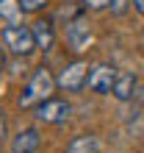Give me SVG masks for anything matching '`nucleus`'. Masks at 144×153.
<instances>
[{
	"label": "nucleus",
	"instance_id": "obj_15",
	"mask_svg": "<svg viewBox=\"0 0 144 153\" xmlns=\"http://www.w3.org/2000/svg\"><path fill=\"white\" fill-rule=\"evenodd\" d=\"M6 139V117H3V109H0V145Z\"/></svg>",
	"mask_w": 144,
	"mask_h": 153
},
{
	"label": "nucleus",
	"instance_id": "obj_11",
	"mask_svg": "<svg viewBox=\"0 0 144 153\" xmlns=\"http://www.w3.org/2000/svg\"><path fill=\"white\" fill-rule=\"evenodd\" d=\"M20 14H22V6H20V0H0V20H8V22H14Z\"/></svg>",
	"mask_w": 144,
	"mask_h": 153
},
{
	"label": "nucleus",
	"instance_id": "obj_3",
	"mask_svg": "<svg viewBox=\"0 0 144 153\" xmlns=\"http://www.w3.org/2000/svg\"><path fill=\"white\" fill-rule=\"evenodd\" d=\"M33 117L39 123H44V125L67 123L69 117H72V103L69 100H61V97H47V100H42L33 109Z\"/></svg>",
	"mask_w": 144,
	"mask_h": 153
},
{
	"label": "nucleus",
	"instance_id": "obj_2",
	"mask_svg": "<svg viewBox=\"0 0 144 153\" xmlns=\"http://www.w3.org/2000/svg\"><path fill=\"white\" fill-rule=\"evenodd\" d=\"M3 45H6V50L14 53V56H31L33 50H39L36 48L33 31L28 28V25H14V22L3 28Z\"/></svg>",
	"mask_w": 144,
	"mask_h": 153
},
{
	"label": "nucleus",
	"instance_id": "obj_5",
	"mask_svg": "<svg viewBox=\"0 0 144 153\" xmlns=\"http://www.w3.org/2000/svg\"><path fill=\"white\" fill-rule=\"evenodd\" d=\"M61 89H67V92H78V89H83V84L89 81V67L83 61H72L61 70V75L56 78Z\"/></svg>",
	"mask_w": 144,
	"mask_h": 153
},
{
	"label": "nucleus",
	"instance_id": "obj_7",
	"mask_svg": "<svg viewBox=\"0 0 144 153\" xmlns=\"http://www.w3.org/2000/svg\"><path fill=\"white\" fill-rule=\"evenodd\" d=\"M111 95H114L119 103H128V100H133V97L139 95V78L133 75V73H119V75H116V81H114Z\"/></svg>",
	"mask_w": 144,
	"mask_h": 153
},
{
	"label": "nucleus",
	"instance_id": "obj_9",
	"mask_svg": "<svg viewBox=\"0 0 144 153\" xmlns=\"http://www.w3.org/2000/svg\"><path fill=\"white\" fill-rule=\"evenodd\" d=\"M33 36H36V48L39 50H50L56 45V28H53V20H36L31 25Z\"/></svg>",
	"mask_w": 144,
	"mask_h": 153
},
{
	"label": "nucleus",
	"instance_id": "obj_16",
	"mask_svg": "<svg viewBox=\"0 0 144 153\" xmlns=\"http://www.w3.org/2000/svg\"><path fill=\"white\" fill-rule=\"evenodd\" d=\"M133 8H136V11H141V14H144V0H133Z\"/></svg>",
	"mask_w": 144,
	"mask_h": 153
},
{
	"label": "nucleus",
	"instance_id": "obj_12",
	"mask_svg": "<svg viewBox=\"0 0 144 153\" xmlns=\"http://www.w3.org/2000/svg\"><path fill=\"white\" fill-rule=\"evenodd\" d=\"M130 6H133V0H111V3H108V8H111L114 17H125L130 11Z\"/></svg>",
	"mask_w": 144,
	"mask_h": 153
},
{
	"label": "nucleus",
	"instance_id": "obj_4",
	"mask_svg": "<svg viewBox=\"0 0 144 153\" xmlns=\"http://www.w3.org/2000/svg\"><path fill=\"white\" fill-rule=\"evenodd\" d=\"M116 67L114 64H94L92 70H89V89L97 95H111V89H114V81H116Z\"/></svg>",
	"mask_w": 144,
	"mask_h": 153
},
{
	"label": "nucleus",
	"instance_id": "obj_13",
	"mask_svg": "<svg viewBox=\"0 0 144 153\" xmlns=\"http://www.w3.org/2000/svg\"><path fill=\"white\" fill-rule=\"evenodd\" d=\"M20 6H22L25 14H36V11H42L47 6V0H20Z\"/></svg>",
	"mask_w": 144,
	"mask_h": 153
},
{
	"label": "nucleus",
	"instance_id": "obj_6",
	"mask_svg": "<svg viewBox=\"0 0 144 153\" xmlns=\"http://www.w3.org/2000/svg\"><path fill=\"white\" fill-rule=\"evenodd\" d=\"M67 39H69V48L72 50H86L89 48V42H92V25H89L83 17H75V20L69 22V28H67Z\"/></svg>",
	"mask_w": 144,
	"mask_h": 153
},
{
	"label": "nucleus",
	"instance_id": "obj_8",
	"mask_svg": "<svg viewBox=\"0 0 144 153\" xmlns=\"http://www.w3.org/2000/svg\"><path fill=\"white\" fill-rule=\"evenodd\" d=\"M42 145V137L36 128H22L17 137L11 139V153H36Z\"/></svg>",
	"mask_w": 144,
	"mask_h": 153
},
{
	"label": "nucleus",
	"instance_id": "obj_14",
	"mask_svg": "<svg viewBox=\"0 0 144 153\" xmlns=\"http://www.w3.org/2000/svg\"><path fill=\"white\" fill-rule=\"evenodd\" d=\"M108 3H111V0H83V8L86 11H105Z\"/></svg>",
	"mask_w": 144,
	"mask_h": 153
},
{
	"label": "nucleus",
	"instance_id": "obj_1",
	"mask_svg": "<svg viewBox=\"0 0 144 153\" xmlns=\"http://www.w3.org/2000/svg\"><path fill=\"white\" fill-rule=\"evenodd\" d=\"M56 86H58V81L50 75L47 67H36L31 81H28V86H25L20 92V97H17V103H20V109H36L42 100L53 97Z\"/></svg>",
	"mask_w": 144,
	"mask_h": 153
},
{
	"label": "nucleus",
	"instance_id": "obj_10",
	"mask_svg": "<svg viewBox=\"0 0 144 153\" xmlns=\"http://www.w3.org/2000/svg\"><path fill=\"white\" fill-rule=\"evenodd\" d=\"M64 153H100V139L94 134H78V137H72Z\"/></svg>",
	"mask_w": 144,
	"mask_h": 153
},
{
	"label": "nucleus",
	"instance_id": "obj_17",
	"mask_svg": "<svg viewBox=\"0 0 144 153\" xmlns=\"http://www.w3.org/2000/svg\"><path fill=\"white\" fill-rule=\"evenodd\" d=\"M3 67H6V50L0 48V70H3Z\"/></svg>",
	"mask_w": 144,
	"mask_h": 153
}]
</instances>
